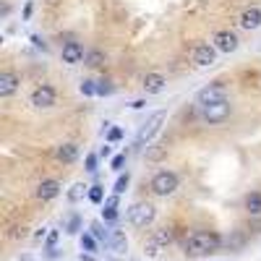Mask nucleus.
I'll return each instance as SVG.
<instances>
[{
	"instance_id": "nucleus-1",
	"label": "nucleus",
	"mask_w": 261,
	"mask_h": 261,
	"mask_svg": "<svg viewBox=\"0 0 261 261\" xmlns=\"http://www.w3.org/2000/svg\"><path fill=\"white\" fill-rule=\"evenodd\" d=\"M222 246V238L217 232H209V230H196L188 235L186 241V253L191 256H204V253H212Z\"/></svg>"
},
{
	"instance_id": "nucleus-2",
	"label": "nucleus",
	"mask_w": 261,
	"mask_h": 261,
	"mask_svg": "<svg viewBox=\"0 0 261 261\" xmlns=\"http://www.w3.org/2000/svg\"><path fill=\"white\" fill-rule=\"evenodd\" d=\"M165 118H167V113L165 110H157L154 115H151L141 128H139V134H136V141H134V146L136 149H144L151 139H154L157 134H160V128H162V123H165Z\"/></svg>"
},
{
	"instance_id": "nucleus-3",
	"label": "nucleus",
	"mask_w": 261,
	"mask_h": 261,
	"mask_svg": "<svg viewBox=\"0 0 261 261\" xmlns=\"http://www.w3.org/2000/svg\"><path fill=\"white\" fill-rule=\"evenodd\" d=\"M222 102H227V86L225 84H209L196 94V105H199L201 110L214 107V105H222Z\"/></svg>"
},
{
	"instance_id": "nucleus-4",
	"label": "nucleus",
	"mask_w": 261,
	"mask_h": 261,
	"mask_svg": "<svg viewBox=\"0 0 261 261\" xmlns=\"http://www.w3.org/2000/svg\"><path fill=\"white\" fill-rule=\"evenodd\" d=\"M178 175H175V172H172V170H160L157 172V175L154 178H151V191H154L157 196H170V193H175L178 191Z\"/></svg>"
},
{
	"instance_id": "nucleus-5",
	"label": "nucleus",
	"mask_w": 261,
	"mask_h": 261,
	"mask_svg": "<svg viewBox=\"0 0 261 261\" xmlns=\"http://www.w3.org/2000/svg\"><path fill=\"white\" fill-rule=\"evenodd\" d=\"M154 217H157V209L151 206V204H146V201H139V204H134V206L128 209V220H130V225H134V227L151 225V222H154Z\"/></svg>"
},
{
	"instance_id": "nucleus-6",
	"label": "nucleus",
	"mask_w": 261,
	"mask_h": 261,
	"mask_svg": "<svg viewBox=\"0 0 261 261\" xmlns=\"http://www.w3.org/2000/svg\"><path fill=\"white\" fill-rule=\"evenodd\" d=\"M170 241H172V232H170L167 227H165V230H157V232L144 243V253H146V256H160V251H162L165 246H170Z\"/></svg>"
},
{
	"instance_id": "nucleus-7",
	"label": "nucleus",
	"mask_w": 261,
	"mask_h": 261,
	"mask_svg": "<svg viewBox=\"0 0 261 261\" xmlns=\"http://www.w3.org/2000/svg\"><path fill=\"white\" fill-rule=\"evenodd\" d=\"M217 60V47L209 45V42H201V45L193 47V63L201 65V68H206V65H212Z\"/></svg>"
},
{
	"instance_id": "nucleus-8",
	"label": "nucleus",
	"mask_w": 261,
	"mask_h": 261,
	"mask_svg": "<svg viewBox=\"0 0 261 261\" xmlns=\"http://www.w3.org/2000/svg\"><path fill=\"white\" fill-rule=\"evenodd\" d=\"M55 89L50 84H42V86H37V89L32 92V105L34 107H53L55 105Z\"/></svg>"
},
{
	"instance_id": "nucleus-9",
	"label": "nucleus",
	"mask_w": 261,
	"mask_h": 261,
	"mask_svg": "<svg viewBox=\"0 0 261 261\" xmlns=\"http://www.w3.org/2000/svg\"><path fill=\"white\" fill-rule=\"evenodd\" d=\"M60 58H63V63H68V65H79V63H84L86 53H84V47L79 45V42H65L63 50H60Z\"/></svg>"
},
{
	"instance_id": "nucleus-10",
	"label": "nucleus",
	"mask_w": 261,
	"mask_h": 261,
	"mask_svg": "<svg viewBox=\"0 0 261 261\" xmlns=\"http://www.w3.org/2000/svg\"><path fill=\"white\" fill-rule=\"evenodd\" d=\"M214 47L220 50V53H235L238 50V37L232 32H227V29L217 32L214 34Z\"/></svg>"
},
{
	"instance_id": "nucleus-11",
	"label": "nucleus",
	"mask_w": 261,
	"mask_h": 261,
	"mask_svg": "<svg viewBox=\"0 0 261 261\" xmlns=\"http://www.w3.org/2000/svg\"><path fill=\"white\" fill-rule=\"evenodd\" d=\"M58 193H60V180L47 178V180H42V183L37 186V199H39V201H50V199H55Z\"/></svg>"
},
{
	"instance_id": "nucleus-12",
	"label": "nucleus",
	"mask_w": 261,
	"mask_h": 261,
	"mask_svg": "<svg viewBox=\"0 0 261 261\" xmlns=\"http://www.w3.org/2000/svg\"><path fill=\"white\" fill-rule=\"evenodd\" d=\"M201 115H204V120H209V123H222V120L230 115V105L222 102V105L206 107V110H201Z\"/></svg>"
},
{
	"instance_id": "nucleus-13",
	"label": "nucleus",
	"mask_w": 261,
	"mask_h": 261,
	"mask_svg": "<svg viewBox=\"0 0 261 261\" xmlns=\"http://www.w3.org/2000/svg\"><path fill=\"white\" fill-rule=\"evenodd\" d=\"M18 89V76L13 71H3L0 73V97H11Z\"/></svg>"
},
{
	"instance_id": "nucleus-14",
	"label": "nucleus",
	"mask_w": 261,
	"mask_h": 261,
	"mask_svg": "<svg viewBox=\"0 0 261 261\" xmlns=\"http://www.w3.org/2000/svg\"><path fill=\"white\" fill-rule=\"evenodd\" d=\"M165 84H167L165 76H160V73H146V79H144V92H146V94H160V92L165 89Z\"/></svg>"
},
{
	"instance_id": "nucleus-15",
	"label": "nucleus",
	"mask_w": 261,
	"mask_h": 261,
	"mask_svg": "<svg viewBox=\"0 0 261 261\" xmlns=\"http://www.w3.org/2000/svg\"><path fill=\"white\" fill-rule=\"evenodd\" d=\"M241 27L243 29H258L261 27V8H246L241 16Z\"/></svg>"
},
{
	"instance_id": "nucleus-16",
	"label": "nucleus",
	"mask_w": 261,
	"mask_h": 261,
	"mask_svg": "<svg viewBox=\"0 0 261 261\" xmlns=\"http://www.w3.org/2000/svg\"><path fill=\"white\" fill-rule=\"evenodd\" d=\"M55 157L60 162H73L79 157V149H76V144H60L58 151H55Z\"/></svg>"
},
{
	"instance_id": "nucleus-17",
	"label": "nucleus",
	"mask_w": 261,
	"mask_h": 261,
	"mask_svg": "<svg viewBox=\"0 0 261 261\" xmlns=\"http://www.w3.org/2000/svg\"><path fill=\"white\" fill-rule=\"evenodd\" d=\"M79 243H81V251H86L89 256L97 253V238H94L92 232H84V235L79 238Z\"/></svg>"
},
{
	"instance_id": "nucleus-18",
	"label": "nucleus",
	"mask_w": 261,
	"mask_h": 261,
	"mask_svg": "<svg viewBox=\"0 0 261 261\" xmlns=\"http://www.w3.org/2000/svg\"><path fill=\"white\" fill-rule=\"evenodd\" d=\"M246 212L248 214H261V193H248L246 196Z\"/></svg>"
},
{
	"instance_id": "nucleus-19",
	"label": "nucleus",
	"mask_w": 261,
	"mask_h": 261,
	"mask_svg": "<svg viewBox=\"0 0 261 261\" xmlns=\"http://www.w3.org/2000/svg\"><path fill=\"white\" fill-rule=\"evenodd\" d=\"M89 230H92V235L97 238V241H105V243H110V238H113V235L105 230V225H102L99 220H94V222L89 225Z\"/></svg>"
},
{
	"instance_id": "nucleus-20",
	"label": "nucleus",
	"mask_w": 261,
	"mask_h": 261,
	"mask_svg": "<svg viewBox=\"0 0 261 261\" xmlns=\"http://www.w3.org/2000/svg\"><path fill=\"white\" fill-rule=\"evenodd\" d=\"M84 193L89 196V186H84V183H76L71 191H68V201L71 204H76V201H81L84 199Z\"/></svg>"
},
{
	"instance_id": "nucleus-21",
	"label": "nucleus",
	"mask_w": 261,
	"mask_h": 261,
	"mask_svg": "<svg viewBox=\"0 0 261 261\" xmlns=\"http://www.w3.org/2000/svg\"><path fill=\"white\" fill-rule=\"evenodd\" d=\"M110 246H113V251H125V246H128V238H125V232L115 230V232H113V238H110Z\"/></svg>"
},
{
	"instance_id": "nucleus-22",
	"label": "nucleus",
	"mask_w": 261,
	"mask_h": 261,
	"mask_svg": "<svg viewBox=\"0 0 261 261\" xmlns=\"http://www.w3.org/2000/svg\"><path fill=\"white\" fill-rule=\"evenodd\" d=\"M110 94H115V86H113V81H107V79L97 81V97H110Z\"/></svg>"
},
{
	"instance_id": "nucleus-23",
	"label": "nucleus",
	"mask_w": 261,
	"mask_h": 261,
	"mask_svg": "<svg viewBox=\"0 0 261 261\" xmlns=\"http://www.w3.org/2000/svg\"><path fill=\"white\" fill-rule=\"evenodd\" d=\"M128 183H130V175H128V172H120L118 180H115V186H113V193L123 196V193H125V188H128Z\"/></svg>"
},
{
	"instance_id": "nucleus-24",
	"label": "nucleus",
	"mask_w": 261,
	"mask_h": 261,
	"mask_svg": "<svg viewBox=\"0 0 261 261\" xmlns=\"http://www.w3.org/2000/svg\"><path fill=\"white\" fill-rule=\"evenodd\" d=\"M79 89H81V94H84V97H97V81H92V79H84Z\"/></svg>"
},
{
	"instance_id": "nucleus-25",
	"label": "nucleus",
	"mask_w": 261,
	"mask_h": 261,
	"mask_svg": "<svg viewBox=\"0 0 261 261\" xmlns=\"http://www.w3.org/2000/svg\"><path fill=\"white\" fill-rule=\"evenodd\" d=\"M89 201L92 204H102L105 201V188L102 186H92L89 188Z\"/></svg>"
},
{
	"instance_id": "nucleus-26",
	"label": "nucleus",
	"mask_w": 261,
	"mask_h": 261,
	"mask_svg": "<svg viewBox=\"0 0 261 261\" xmlns=\"http://www.w3.org/2000/svg\"><path fill=\"white\" fill-rule=\"evenodd\" d=\"M102 60H105V55H102L99 50H89V53H86V58H84L86 65H99Z\"/></svg>"
},
{
	"instance_id": "nucleus-27",
	"label": "nucleus",
	"mask_w": 261,
	"mask_h": 261,
	"mask_svg": "<svg viewBox=\"0 0 261 261\" xmlns=\"http://www.w3.org/2000/svg\"><path fill=\"white\" fill-rule=\"evenodd\" d=\"M79 230H81V220H79L76 214H71V217H68V225H65V232H68V235H76Z\"/></svg>"
},
{
	"instance_id": "nucleus-28",
	"label": "nucleus",
	"mask_w": 261,
	"mask_h": 261,
	"mask_svg": "<svg viewBox=\"0 0 261 261\" xmlns=\"http://www.w3.org/2000/svg\"><path fill=\"white\" fill-rule=\"evenodd\" d=\"M97 162H99V154H86V160H84V167L89 170V172H97Z\"/></svg>"
},
{
	"instance_id": "nucleus-29",
	"label": "nucleus",
	"mask_w": 261,
	"mask_h": 261,
	"mask_svg": "<svg viewBox=\"0 0 261 261\" xmlns=\"http://www.w3.org/2000/svg\"><path fill=\"white\" fill-rule=\"evenodd\" d=\"M123 139V128H107V141H120Z\"/></svg>"
},
{
	"instance_id": "nucleus-30",
	"label": "nucleus",
	"mask_w": 261,
	"mask_h": 261,
	"mask_svg": "<svg viewBox=\"0 0 261 261\" xmlns=\"http://www.w3.org/2000/svg\"><path fill=\"white\" fill-rule=\"evenodd\" d=\"M118 204H120L118 193H113V196H107V199H105V209H118Z\"/></svg>"
},
{
	"instance_id": "nucleus-31",
	"label": "nucleus",
	"mask_w": 261,
	"mask_h": 261,
	"mask_svg": "<svg viewBox=\"0 0 261 261\" xmlns=\"http://www.w3.org/2000/svg\"><path fill=\"white\" fill-rule=\"evenodd\" d=\"M102 220L105 222H115L118 220V209H102Z\"/></svg>"
},
{
	"instance_id": "nucleus-32",
	"label": "nucleus",
	"mask_w": 261,
	"mask_h": 261,
	"mask_svg": "<svg viewBox=\"0 0 261 261\" xmlns=\"http://www.w3.org/2000/svg\"><path fill=\"white\" fill-rule=\"evenodd\" d=\"M58 238H60V232H58V230H50V235H47V251H55Z\"/></svg>"
},
{
	"instance_id": "nucleus-33",
	"label": "nucleus",
	"mask_w": 261,
	"mask_h": 261,
	"mask_svg": "<svg viewBox=\"0 0 261 261\" xmlns=\"http://www.w3.org/2000/svg\"><path fill=\"white\" fill-rule=\"evenodd\" d=\"M123 165H125V154H115V157H113V162H110V167H113V170H123Z\"/></svg>"
},
{
	"instance_id": "nucleus-34",
	"label": "nucleus",
	"mask_w": 261,
	"mask_h": 261,
	"mask_svg": "<svg viewBox=\"0 0 261 261\" xmlns=\"http://www.w3.org/2000/svg\"><path fill=\"white\" fill-rule=\"evenodd\" d=\"M32 42H34V47H39V50H47V42L42 39L39 34H32Z\"/></svg>"
},
{
	"instance_id": "nucleus-35",
	"label": "nucleus",
	"mask_w": 261,
	"mask_h": 261,
	"mask_svg": "<svg viewBox=\"0 0 261 261\" xmlns=\"http://www.w3.org/2000/svg\"><path fill=\"white\" fill-rule=\"evenodd\" d=\"M110 154H113V149H110V146H107V144H105V146L99 149V157H110Z\"/></svg>"
},
{
	"instance_id": "nucleus-36",
	"label": "nucleus",
	"mask_w": 261,
	"mask_h": 261,
	"mask_svg": "<svg viewBox=\"0 0 261 261\" xmlns=\"http://www.w3.org/2000/svg\"><path fill=\"white\" fill-rule=\"evenodd\" d=\"M130 107H134V110H141V107H146V102L144 99H136V102H130Z\"/></svg>"
},
{
	"instance_id": "nucleus-37",
	"label": "nucleus",
	"mask_w": 261,
	"mask_h": 261,
	"mask_svg": "<svg viewBox=\"0 0 261 261\" xmlns=\"http://www.w3.org/2000/svg\"><path fill=\"white\" fill-rule=\"evenodd\" d=\"M32 11H34V6H32V3H27V6H24V18H29V16H32Z\"/></svg>"
},
{
	"instance_id": "nucleus-38",
	"label": "nucleus",
	"mask_w": 261,
	"mask_h": 261,
	"mask_svg": "<svg viewBox=\"0 0 261 261\" xmlns=\"http://www.w3.org/2000/svg\"><path fill=\"white\" fill-rule=\"evenodd\" d=\"M45 235H50V232H47V230H45V227H42V230H39V232H37V235H34V238H37V241H42V238H45Z\"/></svg>"
},
{
	"instance_id": "nucleus-39",
	"label": "nucleus",
	"mask_w": 261,
	"mask_h": 261,
	"mask_svg": "<svg viewBox=\"0 0 261 261\" xmlns=\"http://www.w3.org/2000/svg\"><path fill=\"white\" fill-rule=\"evenodd\" d=\"M21 261H34V258H29V256H24V258H21Z\"/></svg>"
}]
</instances>
